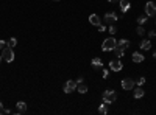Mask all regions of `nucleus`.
<instances>
[{"label":"nucleus","instance_id":"obj_22","mask_svg":"<svg viewBox=\"0 0 156 115\" xmlns=\"http://www.w3.org/2000/svg\"><path fill=\"white\" fill-rule=\"evenodd\" d=\"M8 44V47H16V44H17V39L16 37H11V39H9V41L6 42Z\"/></svg>","mask_w":156,"mask_h":115},{"label":"nucleus","instance_id":"obj_4","mask_svg":"<svg viewBox=\"0 0 156 115\" xmlns=\"http://www.w3.org/2000/svg\"><path fill=\"white\" fill-rule=\"evenodd\" d=\"M117 14H115V13H113V11H109V13H106V14H105V16H103V22L105 23H109V25H113V23H115V22H117Z\"/></svg>","mask_w":156,"mask_h":115},{"label":"nucleus","instance_id":"obj_10","mask_svg":"<svg viewBox=\"0 0 156 115\" xmlns=\"http://www.w3.org/2000/svg\"><path fill=\"white\" fill-rule=\"evenodd\" d=\"M119 5H120V9H122V13H127L130 8H131V3L128 2V0H119Z\"/></svg>","mask_w":156,"mask_h":115},{"label":"nucleus","instance_id":"obj_2","mask_svg":"<svg viewBox=\"0 0 156 115\" xmlns=\"http://www.w3.org/2000/svg\"><path fill=\"white\" fill-rule=\"evenodd\" d=\"M115 99H117V93H115V90H111V89H108V90L103 92V103L111 104V103L115 101Z\"/></svg>","mask_w":156,"mask_h":115},{"label":"nucleus","instance_id":"obj_28","mask_svg":"<svg viewBox=\"0 0 156 115\" xmlns=\"http://www.w3.org/2000/svg\"><path fill=\"white\" fill-rule=\"evenodd\" d=\"M0 114H5V109H3V104L0 103Z\"/></svg>","mask_w":156,"mask_h":115},{"label":"nucleus","instance_id":"obj_17","mask_svg":"<svg viewBox=\"0 0 156 115\" xmlns=\"http://www.w3.org/2000/svg\"><path fill=\"white\" fill-rule=\"evenodd\" d=\"M77 89H78L80 93H86L88 92V86H86V84H83V81L81 83H77Z\"/></svg>","mask_w":156,"mask_h":115},{"label":"nucleus","instance_id":"obj_18","mask_svg":"<svg viewBox=\"0 0 156 115\" xmlns=\"http://www.w3.org/2000/svg\"><path fill=\"white\" fill-rule=\"evenodd\" d=\"M117 45L122 47V48H128L130 47V41H127V39H120V41H117Z\"/></svg>","mask_w":156,"mask_h":115},{"label":"nucleus","instance_id":"obj_8","mask_svg":"<svg viewBox=\"0 0 156 115\" xmlns=\"http://www.w3.org/2000/svg\"><path fill=\"white\" fill-rule=\"evenodd\" d=\"M109 68H111L113 72H120V70L123 68V66H122V62H120L119 59H113V61L109 62Z\"/></svg>","mask_w":156,"mask_h":115},{"label":"nucleus","instance_id":"obj_9","mask_svg":"<svg viewBox=\"0 0 156 115\" xmlns=\"http://www.w3.org/2000/svg\"><path fill=\"white\" fill-rule=\"evenodd\" d=\"M89 23L94 25V27H98V25L102 23V19H100L97 14H90L89 16Z\"/></svg>","mask_w":156,"mask_h":115},{"label":"nucleus","instance_id":"obj_6","mask_svg":"<svg viewBox=\"0 0 156 115\" xmlns=\"http://www.w3.org/2000/svg\"><path fill=\"white\" fill-rule=\"evenodd\" d=\"M136 86V81L131 78H123L122 79V89L123 90H131V89H134Z\"/></svg>","mask_w":156,"mask_h":115},{"label":"nucleus","instance_id":"obj_16","mask_svg":"<svg viewBox=\"0 0 156 115\" xmlns=\"http://www.w3.org/2000/svg\"><path fill=\"white\" fill-rule=\"evenodd\" d=\"M113 52H114V54H115L117 58H122V56H123V53H125V48L119 47V45H115V48L113 50Z\"/></svg>","mask_w":156,"mask_h":115},{"label":"nucleus","instance_id":"obj_15","mask_svg":"<svg viewBox=\"0 0 156 115\" xmlns=\"http://www.w3.org/2000/svg\"><path fill=\"white\" fill-rule=\"evenodd\" d=\"M16 106H17V112L19 114H25V112H27V104H25L24 101H19Z\"/></svg>","mask_w":156,"mask_h":115},{"label":"nucleus","instance_id":"obj_5","mask_svg":"<svg viewBox=\"0 0 156 115\" xmlns=\"http://www.w3.org/2000/svg\"><path fill=\"white\" fill-rule=\"evenodd\" d=\"M145 14H147L148 17L156 16V3H153V2H147V3H145Z\"/></svg>","mask_w":156,"mask_h":115},{"label":"nucleus","instance_id":"obj_7","mask_svg":"<svg viewBox=\"0 0 156 115\" xmlns=\"http://www.w3.org/2000/svg\"><path fill=\"white\" fill-rule=\"evenodd\" d=\"M64 92L66 93H72L73 90H77V81H73V79H69V81H66V84H64Z\"/></svg>","mask_w":156,"mask_h":115},{"label":"nucleus","instance_id":"obj_31","mask_svg":"<svg viewBox=\"0 0 156 115\" xmlns=\"http://www.w3.org/2000/svg\"><path fill=\"white\" fill-rule=\"evenodd\" d=\"M0 61H2V54H0Z\"/></svg>","mask_w":156,"mask_h":115},{"label":"nucleus","instance_id":"obj_32","mask_svg":"<svg viewBox=\"0 0 156 115\" xmlns=\"http://www.w3.org/2000/svg\"><path fill=\"white\" fill-rule=\"evenodd\" d=\"M53 2H59V0H53Z\"/></svg>","mask_w":156,"mask_h":115},{"label":"nucleus","instance_id":"obj_23","mask_svg":"<svg viewBox=\"0 0 156 115\" xmlns=\"http://www.w3.org/2000/svg\"><path fill=\"white\" fill-rule=\"evenodd\" d=\"M108 31L111 33V36H114V34H115V31H117V28H115V25H114V23L111 25V27H109V30H108Z\"/></svg>","mask_w":156,"mask_h":115},{"label":"nucleus","instance_id":"obj_24","mask_svg":"<svg viewBox=\"0 0 156 115\" xmlns=\"http://www.w3.org/2000/svg\"><path fill=\"white\" fill-rule=\"evenodd\" d=\"M144 83H145V78H139V79H136V84H137V86H142Z\"/></svg>","mask_w":156,"mask_h":115},{"label":"nucleus","instance_id":"obj_25","mask_svg":"<svg viewBox=\"0 0 156 115\" xmlns=\"http://www.w3.org/2000/svg\"><path fill=\"white\" fill-rule=\"evenodd\" d=\"M98 31H100V33L106 31V27H105V25H102V23H100V25H98Z\"/></svg>","mask_w":156,"mask_h":115},{"label":"nucleus","instance_id":"obj_13","mask_svg":"<svg viewBox=\"0 0 156 115\" xmlns=\"http://www.w3.org/2000/svg\"><path fill=\"white\" fill-rule=\"evenodd\" d=\"M131 58H133V61H134V62H142L144 59H145V56H144V54H140L139 52H134Z\"/></svg>","mask_w":156,"mask_h":115},{"label":"nucleus","instance_id":"obj_30","mask_svg":"<svg viewBox=\"0 0 156 115\" xmlns=\"http://www.w3.org/2000/svg\"><path fill=\"white\" fill-rule=\"evenodd\" d=\"M153 58H155V59H156V52H155V53H153Z\"/></svg>","mask_w":156,"mask_h":115},{"label":"nucleus","instance_id":"obj_11","mask_svg":"<svg viewBox=\"0 0 156 115\" xmlns=\"http://www.w3.org/2000/svg\"><path fill=\"white\" fill-rule=\"evenodd\" d=\"M139 45H140V50H145V52H147V50L152 48V42H150V39H144Z\"/></svg>","mask_w":156,"mask_h":115},{"label":"nucleus","instance_id":"obj_20","mask_svg":"<svg viewBox=\"0 0 156 115\" xmlns=\"http://www.w3.org/2000/svg\"><path fill=\"white\" fill-rule=\"evenodd\" d=\"M147 20H148V16H147V14H145V16H139V17H137V23H139V25H144Z\"/></svg>","mask_w":156,"mask_h":115},{"label":"nucleus","instance_id":"obj_3","mask_svg":"<svg viewBox=\"0 0 156 115\" xmlns=\"http://www.w3.org/2000/svg\"><path fill=\"white\" fill-rule=\"evenodd\" d=\"M2 58H3L6 62H13V61H14L13 47H5V48H3V53H2Z\"/></svg>","mask_w":156,"mask_h":115},{"label":"nucleus","instance_id":"obj_21","mask_svg":"<svg viewBox=\"0 0 156 115\" xmlns=\"http://www.w3.org/2000/svg\"><path fill=\"white\" fill-rule=\"evenodd\" d=\"M136 33H137L139 36H144V33H145V28L142 27V25H139V27L136 28Z\"/></svg>","mask_w":156,"mask_h":115},{"label":"nucleus","instance_id":"obj_29","mask_svg":"<svg viewBox=\"0 0 156 115\" xmlns=\"http://www.w3.org/2000/svg\"><path fill=\"white\" fill-rule=\"evenodd\" d=\"M109 3H119V0H108Z\"/></svg>","mask_w":156,"mask_h":115},{"label":"nucleus","instance_id":"obj_27","mask_svg":"<svg viewBox=\"0 0 156 115\" xmlns=\"http://www.w3.org/2000/svg\"><path fill=\"white\" fill-rule=\"evenodd\" d=\"M155 36H156V31H153V30H152V31L148 33V37H150V39H153Z\"/></svg>","mask_w":156,"mask_h":115},{"label":"nucleus","instance_id":"obj_26","mask_svg":"<svg viewBox=\"0 0 156 115\" xmlns=\"http://www.w3.org/2000/svg\"><path fill=\"white\" fill-rule=\"evenodd\" d=\"M5 45H6V42H5L3 39H0V50H3V48H5Z\"/></svg>","mask_w":156,"mask_h":115},{"label":"nucleus","instance_id":"obj_14","mask_svg":"<svg viewBox=\"0 0 156 115\" xmlns=\"http://www.w3.org/2000/svg\"><path fill=\"white\" fill-rule=\"evenodd\" d=\"M144 95H145V92H144V89L140 87V86L134 89V98H137V99H139V98H142Z\"/></svg>","mask_w":156,"mask_h":115},{"label":"nucleus","instance_id":"obj_1","mask_svg":"<svg viewBox=\"0 0 156 115\" xmlns=\"http://www.w3.org/2000/svg\"><path fill=\"white\" fill-rule=\"evenodd\" d=\"M115 45H117V41L111 36V37H108V39H105V41H103L102 50H103V52H111V50L115 48Z\"/></svg>","mask_w":156,"mask_h":115},{"label":"nucleus","instance_id":"obj_19","mask_svg":"<svg viewBox=\"0 0 156 115\" xmlns=\"http://www.w3.org/2000/svg\"><path fill=\"white\" fill-rule=\"evenodd\" d=\"M106 106H108V104H106V103H103L102 106L98 107V112L102 114V115H106V114H108V107H106Z\"/></svg>","mask_w":156,"mask_h":115},{"label":"nucleus","instance_id":"obj_12","mask_svg":"<svg viewBox=\"0 0 156 115\" xmlns=\"http://www.w3.org/2000/svg\"><path fill=\"white\" fill-rule=\"evenodd\" d=\"M90 64H92V67H95V68L103 67V61H102L100 58H97V56H95V58H92V62H90Z\"/></svg>","mask_w":156,"mask_h":115}]
</instances>
